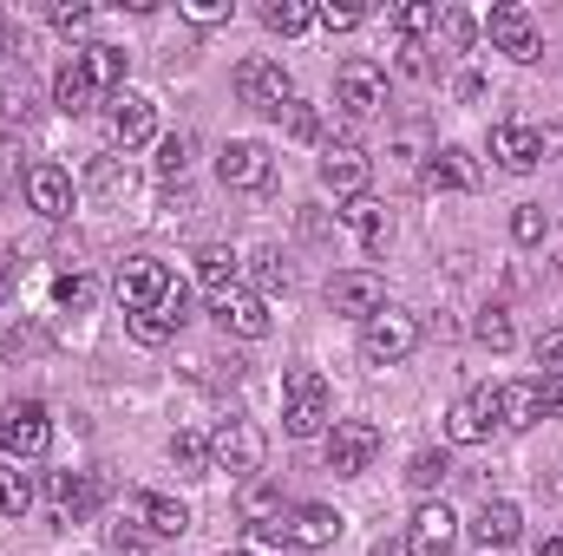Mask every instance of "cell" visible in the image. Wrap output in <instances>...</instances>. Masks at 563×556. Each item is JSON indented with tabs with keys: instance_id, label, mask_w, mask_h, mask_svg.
<instances>
[{
	"instance_id": "cell-4",
	"label": "cell",
	"mask_w": 563,
	"mask_h": 556,
	"mask_svg": "<svg viewBox=\"0 0 563 556\" xmlns=\"http://www.w3.org/2000/svg\"><path fill=\"white\" fill-rule=\"evenodd\" d=\"M236 99L250 105V112H269L282 119L288 105H295V79H288V66L269 59V53H250L243 66H236Z\"/></svg>"
},
{
	"instance_id": "cell-49",
	"label": "cell",
	"mask_w": 563,
	"mask_h": 556,
	"mask_svg": "<svg viewBox=\"0 0 563 556\" xmlns=\"http://www.w3.org/2000/svg\"><path fill=\"white\" fill-rule=\"evenodd\" d=\"M394 157H400V164H420V157H432V151H426V132H420V125H407V132H400Z\"/></svg>"
},
{
	"instance_id": "cell-8",
	"label": "cell",
	"mask_w": 563,
	"mask_h": 556,
	"mask_svg": "<svg viewBox=\"0 0 563 556\" xmlns=\"http://www.w3.org/2000/svg\"><path fill=\"white\" fill-rule=\"evenodd\" d=\"M217 177L230 190H269L276 184V157H269V144H256V138H230L217 151Z\"/></svg>"
},
{
	"instance_id": "cell-2",
	"label": "cell",
	"mask_w": 563,
	"mask_h": 556,
	"mask_svg": "<svg viewBox=\"0 0 563 556\" xmlns=\"http://www.w3.org/2000/svg\"><path fill=\"white\" fill-rule=\"evenodd\" d=\"M263 458H269V438H263V425H250V419H223L217 432H210V465L217 471H230V478H263Z\"/></svg>"
},
{
	"instance_id": "cell-25",
	"label": "cell",
	"mask_w": 563,
	"mask_h": 556,
	"mask_svg": "<svg viewBox=\"0 0 563 556\" xmlns=\"http://www.w3.org/2000/svg\"><path fill=\"white\" fill-rule=\"evenodd\" d=\"M472 537H478L485 551H511V544L525 537V511H518L511 498H492V504L478 511V524H472Z\"/></svg>"
},
{
	"instance_id": "cell-9",
	"label": "cell",
	"mask_w": 563,
	"mask_h": 556,
	"mask_svg": "<svg viewBox=\"0 0 563 556\" xmlns=\"http://www.w3.org/2000/svg\"><path fill=\"white\" fill-rule=\"evenodd\" d=\"M485 33H492V46H498V53H511L518 66H531V59H544V33H538V20H531V7H492V20H485Z\"/></svg>"
},
{
	"instance_id": "cell-13",
	"label": "cell",
	"mask_w": 563,
	"mask_h": 556,
	"mask_svg": "<svg viewBox=\"0 0 563 556\" xmlns=\"http://www.w3.org/2000/svg\"><path fill=\"white\" fill-rule=\"evenodd\" d=\"M328 308L334 314H354V321H374L387 308V281L374 276V269H347V276L328 281Z\"/></svg>"
},
{
	"instance_id": "cell-1",
	"label": "cell",
	"mask_w": 563,
	"mask_h": 556,
	"mask_svg": "<svg viewBox=\"0 0 563 556\" xmlns=\"http://www.w3.org/2000/svg\"><path fill=\"white\" fill-rule=\"evenodd\" d=\"M334 425V393L314 367H288L282 374V432L288 438H321Z\"/></svg>"
},
{
	"instance_id": "cell-50",
	"label": "cell",
	"mask_w": 563,
	"mask_h": 556,
	"mask_svg": "<svg viewBox=\"0 0 563 556\" xmlns=\"http://www.w3.org/2000/svg\"><path fill=\"white\" fill-rule=\"evenodd\" d=\"M400 73H407V79H426V73H432V59H426V46H407V53H400Z\"/></svg>"
},
{
	"instance_id": "cell-18",
	"label": "cell",
	"mask_w": 563,
	"mask_h": 556,
	"mask_svg": "<svg viewBox=\"0 0 563 556\" xmlns=\"http://www.w3.org/2000/svg\"><path fill=\"white\" fill-rule=\"evenodd\" d=\"M151 138H157V105L144 92H119L112 99V144L119 151H144Z\"/></svg>"
},
{
	"instance_id": "cell-16",
	"label": "cell",
	"mask_w": 563,
	"mask_h": 556,
	"mask_svg": "<svg viewBox=\"0 0 563 556\" xmlns=\"http://www.w3.org/2000/svg\"><path fill=\"white\" fill-rule=\"evenodd\" d=\"M132 524L144 537H184L190 531V504L170 491H132Z\"/></svg>"
},
{
	"instance_id": "cell-48",
	"label": "cell",
	"mask_w": 563,
	"mask_h": 556,
	"mask_svg": "<svg viewBox=\"0 0 563 556\" xmlns=\"http://www.w3.org/2000/svg\"><path fill=\"white\" fill-rule=\"evenodd\" d=\"M53 26H59V33H86V26H92V7H79V0H73V7H53Z\"/></svg>"
},
{
	"instance_id": "cell-20",
	"label": "cell",
	"mask_w": 563,
	"mask_h": 556,
	"mask_svg": "<svg viewBox=\"0 0 563 556\" xmlns=\"http://www.w3.org/2000/svg\"><path fill=\"white\" fill-rule=\"evenodd\" d=\"M492 425H498L492 387H478V393H465V400L445 413V438H452V445H485V438H492Z\"/></svg>"
},
{
	"instance_id": "cell-55",
	"label": "cell",
	"mask_w": 563,
	"mask_h": 556,
	"mask_svg": "<svg viewBox=\"0 0 563 556\" xmlns=\"http://www.w3.org/2000/svg\"><path fill=\"white\" fill-rule=\"evenodd\" d=\"M20 276V256H13V249H0V294H7V281Z\"/></svg>"
},
{
	"instance_id": "cell-11",
	"label": "cell",
	"mask_w": 563,
	"mask_h": 556,
	"mask_svg": "<svg viewBox=\"0 0 563 556\" xmlns=\"http://www.w3.org/2000/svg\"><path fill=\"white\" fill-rule=\"evenodd\" d=\"M210 314H217V327L236 334V341H263V334H269V301H263L256 288H230V294H217Z\"/></svg>"
},
{
	"instance_id": "cell-23",
	"label": "cell",
	"mask_w": 563,
	"mask_h": 556,
	"mask_svg": "<svg viewBox=\"0 0 563 556\" xmlns=\"http://www.w3.org/2000/svg\"><path fill=\"white\" fill-rule=\"evenodd\" d=\"M492 407H498L505 432H525L544 419V393H538V380H505V387H492Z\"/></svg>"
},
{
	"instance_id": "cell-24",
	"label": "cell",
	"mask_w": 563,
	"mask_h": 556,
	"mask_svg": "<svg viewBox=\"0 0 563 556\" xmlns=\"http://www.w3.org/2000/svg\"><path fill=\"white\" fill-rule=\"evenodd\" d=\"M426 184H432V190H478V157H472L465 144H439V151L426 157Z\"/></svg>"
},
{
	"instance_id": "cell-51",
	"label": "cell",
	"mask_w": 563,
	"mask_h": 556,
	"mask_svg": "<svg viewBox=\"0 0 563 556\" xmlns=\"http://www.w3.org/2000/svg\"><path fill=\"white\" fill-rule=\"evenodd\" d=\"M538 157H563V132L558 125H538Z\"/></svg>"
},
{
	"instance_id": "cell-12",
	"label": "cell",
	"mask_w": 563,
	"mask_h": 556,
	"mask_svg": "<svg viewBox=\"0 0 563 556\" xmlns=\"http://www.w3.org/2000/svg\"><path fill=\"white\" fill-rule=\"evenodd\" d=\"M341 537V511L334 504H288L282 518V544L288 551H328Z\"/></svg>"
},
{
	"instance_id": "cell-6",
	"label": "cell",
	"mask_w": 563,
	"mask_h": 556,
	"mask_svg": "<svg viewBox=\"0 0 563 556\" xmlns=\"http://www.w3.org/2000/svg\"><path fill=\"white\" fill-rule=\"evenodd\" d=\"M334 105H341L347 119H374V112L387 105V66H380V59H341V73H334Z\"/></svg>"
},
{
	"instance_id": "cell-29",
	"label": "cell",
	"mask_w": 563,
	"mask_h": 556,
	"mask_svg": "<svg viewBox=\"0 0 563 556\" xmlns=\"http://www.w3.org/2000/svg\"><path fill=\"white\" fill-rule=\"evenodd\" d=\"M33 112H40V92L26 79V66L0 73V125H33Z\"/></svg>"
},
{
	"instance_id": "cell-30",
	"label": "cell",
	"mask_w": 563,
	"mask_h": 556,
	"mask_svg": "<svg viewBox=\"0 0 563 556\" xmlns=\"http://www.w3.org/2000/svg\"><path fill=\"white\" fill-rule=\"evenodd\" d=\"M79 66L92 73V86H99V92L125 86V46H112V40H92V46H79Z\"/></svg>"
},
{
	"instance_id": "cell-15",
	"label": "cell",
	"mask_w": 563,
	"mask_h": 556,
	"mask_svg": "<svg viewBox=\"0 0 563 556\" xmlns=\"http://www.w3.org/2000/svg\"><path fill=\"white\" fill-rule=\"evenodd\" d=\"M46 498H53V511H59L66 524H86V518L99 511L106 485H99L92 471H53V478H46Z\"/></svg>"
},
{
	"instance_id": "cell-5",
	"label": "cell",
	"mask_w": 563,
	"mask_h": 556,
	"mask_svg": "<svg viewBox=\"0 0 563 556\" xmlns=\"http://www.w3.org/2000/svg\"><path fill=\"white\" fill-rule=\"evenodd\" d=\"M420 347V321L407 308H380L374 321H361V360L367 367H400Z\"/></svg>"
},
{
	"instance_id": "cell-33",
	"label": "cell",
	"mask_w": 563,
	"mask_h": 556,
	"mask_svg": "<svg viewBox=\"0 0 563 556\" xmlns=\"http://www.w3.org/2000/svg\"><path fill=\"white\" fill-rule=\"evenodd\" d=\"M0 511L7 518H26L33 511V471L13 465V458H0Z\"/></svg>"
},
{
	"instance_id": "cell-52",
	"label": "cell",
	"mask_w": 563,
	"mask_h": 556,
	"mask_svg": "<svg viewBox=\"0 0 563 556\" xmlns=\"http://www.w3.org/2000/svg\"><path fill=\"white\" fill-rule=\"evenodd\" d=\"M538 393H544V413H563V380H538Z\"/></svg>"
},
{
	"instance_id": "cell-21",
	"label": "cell",
	"mask_w": 563,
	"mask_h": 556,
	"mask_svg": "<svg viewBox=\"0 0 563 556\" xmlns=\"http://www.w3.org/2000/svg\"><path fill=\"white\" fill-rule=\"evenodd\" d=\"M26 203H33L46 223L73 216V177H66L59 164H33V170H26Z\"/></svg>"
},
{
	"instance_id": "cell-56",
	"label": "cell",
	"mask_w": 563,
	"mask_h": 556,
	"mask_svg": "<svg viewBox=\"0 0 563 556\" xmlns=\"http://www.w3.org/2000/svg\"><path fill=\"white\" fill-rule=\"evenodd\" d=\"M538 556H563V537H544V544H538Z\"/></svg>"
},
{
	"instance_id": "cell-46",
	"label": "cell",
	"mask_w": 563,
	"mask_h": 556,
	"mask_svg": "<svg viewBox=\"0 0 563 556\" xmlns=\"http://www.w3.org/2000/svg\"><path fill=\"white\" fill-rule=\"evenodd\" d=\"M106 544H112V556H144V551H151V537H144L139 524H112V531H106Z\"/></svg>"
},
{
	"instance_id": "cell-39",
	"label": "cell",
	"mask_w": 563,
	"mask_h": 556,
	"mask_svg": "<svg viewBox=\"0 0 563 556\" xmlns=\"http://www.w3.org/2000/svg\"><path fill=\"white\" fill-rule=\"evenodd\" d=\"M432 26H439V7H432V0H407V7H394V33H407V46H420Z\"/></svg>"
},
{
	"instance_id": "cell-54",
	"label": "cell",
	"mask_w": 563,
	"mask_h": 556,
	"mask_svg": "<svg viewBox=\"0 0 563 556\" xmlns=\"http://www.w3.org/2000/svg\"><path fill=\"white\" fill-rule=\"evenodd\" d=\"M367 556H413V551H407V537H380Z\"/></svg>"
},
{
	"instance_id": "cell-42",
	"label": "cell",
	"mask_w": 563,
	"mask_h": 556,
	"mask_svg": "<svg viewBox=\"0 0 563 556\" xmlns=\"http://www.w3.org/2000/svg\"><path fill=\"white\" fill-rule=\"evenodd\" d=\"M314 20H321L328 33H354V26L367 20V7H354V0H321V7H314Z\"/></svg>"
},
{
	"instance_id": "cell-34",
	"label": "cell",
	"mask_w": 563,
	"mask_h": 556,
	"mask_svg": "<svg viewBox=\"0 0 563 556\" xmlns=\"http://www.w3.org/2000/svg\"><path fill=\"white\" fill-rule=\"evenodd\" d=\"M432 33H439V46H445V53H472L478 20H472L465 7H439V26H432Z\"/></svg>"
},
{
	"instance_id": "cell-38",
	"label": "cell",
	"mask_w": 563,
	"mask_h": 556,
	"mask_svg": "<svg viewBox=\"0 0 563 556\" xmlns=\"http://www.w3.org/2000/svg\"><path fill=\"white\" fill-rule=\"evenodd\" d=\"M53 301H59L66 314H86V308L99 301V281L86 276V269H73V276H59V281H53Z\"/></svg>"
},
{
	"instance_id": "cell-10",
	"label": "cell",
	"mask_w": 563,
	"mask_h": 556,
	"mask_svg": "<svg viewBox=\"0 0 563 556\" xmlns=\"http://www.w3.org/2000/svg\"><path fill=\"white\" fill-rule=\"evenodd\" d=\"M367 177H374V164H367V151L354 138H334V144H321V184L334 190V197H367Z\"/></svg>"
},
{
	"instance_id": "cell-44",
	"label": "cell",
	"mask_w": 563,
	"mask_h": 556,
	"mask_svg": "<svg viewBox=\"0 0 563 556\" xmlns=\"http://www.w3.org/2000/svg\"><path fill=\"white\" fill-rule=\"evenodd\" d=\"M282 119H288V138H301V144L321 138V112H314V105H301V99H295V105H288Z\"/></svg>"
},
{
	"instance_id": "cell-36",
	"label": "cell",
	"mask_w": 563,
	"mask_h": 556,
	"mask_svg": "<svg viewBox=\"0 0 563 556\" xmlns=\"http://www.w3.org/2000/svg\"><path fill=\"white\" fill-rule=\"evenodd\" d=\"M170 465H177L184 478H203V471H210V438H197V432H170Z\"/></svg>"
},
{
	"instance_id": "cell-27",
	"label": "cell",
	"mask_w": 563,
	"mask_h": 556,
	"mask_svg": "<svg viewBox=\"0 0 563 556\" xmlns=\"http://www.w3.org/2000/svg\"><path fill=\"white\" fill-rule=\"evenodd\" d=\"M86 190H92L99 203H125V197L139 190V177H132L125 157H92V164H86Z\"/></svg>"
},
{
	"instance_id": "cell-3",
	"label": "cell",
	"mask_w": 563,
	"mask_h": 556,
	"mask_svg": "<svg viewBox=\"0 0 563 556\" xmlns=\"http://www.w3.org/2000/svg\"><path fill=\"white\" fill-rule=\"evenodd\" d=\"M46 445H53V413H46L40 400H13V407L0 413V458H13V465H40Z\"/></svg>"
},
{
	"instance_id": "cell-14",
	"label": "cell",
	"mask_w": 563,
	"mask_h": 556,
	"mask_svg": "<svg viewBox=\"0 0 563 556\" xmlns=\"http://www.w3.org/2000/svg\"><path fill=\"white\" fill-rule=\"evenodd\" d=\"M236 511H243V524H250L256 537H276L282 544V518H288V504H282L276 478H250V485L236 491ZM282 551H288V544H282Z\"/></svg>"
},
{
	"instance_id": "cell-26",
	"label": "cell",
	"mask_w": 563,
	"mask_h": 556,
	"mask_svg": "<svg viewBox=\"0 0 563 556\" xmlns=\"http://www.w3.org/2000/svg\"><path fill=\"white\" fill-rule=\"evenodd\" d=\"M92 99H99V86H92V73L79 66V53L53 73V105L66 112V119H79V112H92Z\"/></svg>"
},
{
	"instance_id": "cell-47",
	"label": "cell",
	"mask_w": 563,
	"mask_h": 556,
	"mask_svg": "<svg viewBox=\"0 0 563 556\" xmlns=\"http://www.w3.org/2000/svg\"><path fill=\"white\" fill-rule=\"evenodd\" d=\"M538 367H544V380H563V327H551L538 341Z\"/></svg>"
},
{
	"instance_id": "cell-31",
	"label": "cell",
	"mask_w": 563,
	"mask_h": 556,
	"mask_svg": "<svg viewBox=\"0 0 563 556\" xmlns=\"http://www.w3.org/2000/svg\"><path fill=\"white\" fill-rule=\"evenodd\" d=\"M243 276L256 281V294H263V288H288V256H282L276 243H256V249L243 256Z\"/></svg>"
},
{
	"instance_id": "cell-22",
	"label": "cell",
	"mask_w": 563,
	"mask_h": 556,
	"mask_svg": "<svg viewBox=\"0 0 563 556\" xmlns=\"http://www.w3.org/2000/svg\"><path fill=\"white\" fill-rule=\"evenodd\" d=\"M492 157H498V170H511V177L538 170V164H544V157H538V125H518V119L492 125Z\"/></svg>"
},
{
	"instance_id": "cell-53",
	"label": "cell",
	"mask_w": 563,
	"mask_h": 556,
	"mask_svg": "<svg viewBox=\"0 0 563 556\" xmlns=\"http://www.w3.org/2000/svg\"><path fill=\"white\" fill-rule=\"evenodd\" d=\"M452 92H459V99H478V92H485V79H478V73H459V79H452Z\"/></svg>"
},
{
	"instance_id": "cell-17",
	"label": "cell",
	"mask_w": 563,
	"mask_h": 556,
	"mask_svg": "<svg viewBox=\"0 0 563 556\" xmlns=\"http://www.w3.org/2000/svg\"><path fill=\"white\" fill-rule=\"evenodd\" d=\"M170 288V269L164 263H151V256H132L125 269H119V281H112V294L125 301V314H144V308H157V294Z\"/></svg>"
},
{
	"instance_id": "cell-40",
	"label": "cell",
	"mask_w": 563,
	"mask_h": 556,
	"mask_svg": "<svg viewBox=\"0 0 563 556\" xmlns=\"http://www.w3.org/2000/svg\"><path fill=\"white\" fill-rule=\"evenodd\" d=\"M511 236H518L525 249L544 243V236H551V210H544V203H518V210H511Z\"/></svg>"
},
{
	"instance_id": "cell-41",
	"label": "cell",
	"mask_w": 563,
	"mask_h": 556,
	"mask_svg": "<svg viewBox=\"0 0 563 556\" xmlns=\"http://www.w3.org/2000/svg\"><path fill=\"white\" fill-rule=\"evenodd\" d=\"M472 334H478V347H492V354H505V347L518 341V334H511V314H505V308H485V314L472 321Z\"/></svg>"
},
{
	"instance_id": "cell-28",
	"label": "cell",
	"mask_w": 563,
	"mask_h": 556,
	"mask_svg": "<svg viewBox=\"0 0 563 556\" xmlns=\"http://www.w3.org/2000/svg\"><path fill=\"white\" fill-rule=\"evenodd\" d=\"M236 276H243V256H236L230 243H203V249H197V281L210 288V301H217V294H230Z\"/></svg>"
},
{
	"instance_id": "cell-43",
	"label": "cell",
	"mask_w": 563,
	"mask_h": 556,
	"mask_svg": "<svg viewBox=\"0 0 563 556\" xmlns=\"http://www.w3.org/2000/svg\"><path fill=\"white\" fill-rule=\"evenodd\" d=\"M190 151H197V144L184 138V132H177V138H164V144H157V170H164V177H184V170H190Z\"/></svg>"
},
{
	"instance_id": "cell-7",
	"label": "cell",
	"mask_w": 563,
	"mask_h": 556,
	"mask_svg": "<svg viewBox=\"0 0 563 556\" xmlns=\"http://www.w3.org/2000/svg\"><path fill=\"white\" fill-rule=\"evenodd\" d=\"M380 458V425L374 419H334L328 425V471L334 478H361Z\"/></svg>"
},
{
	"instance_id": "cell-32",
	"label": "cell",
	"mask_w": 563,
	"mask_h": 556,
	"mask_svg": "<svg viewBox=\"0 0 563 556\" xmlns=\"http://www.w3.org/2000/svg\"><path fill=\"white\" fill-rule=\"evenodd\" d=\"M341 216H347V230H354V236H361L367 249H387V210H380L374 197H354V203H347Z\"/></svg>"
},
{
	"instance_id": "cell-35",
	"label": "cell",
	"mask_w": 563,
	"mask_h": 556,
	"mask_svg": "<svg viewBox=\"0 0 563 556\" xmlns=\"http://www.w3.org/2000/svg\"><path fill=\"white\" fill-rule=\"evenodd\" d=\"M445 478H452V458H445L439 445H426V452L407 458V485H413V491H439Z\"/></svg>"
},
{
	"instance_id": "cell-19",
	"label": "cell",
	"mask_w": 563,
	"mask_h": 556,
	"mask_svg": "<svg viewBox=\"0 0 563 556\" xmlns=\"http://www.w3.org/2000/svg\"><path fill=\"white\" fill-rule=\"evenodd\" d=\"M452 544H459V518H452L445 504H420L413 524H407V551L413 556H452Z\"/></svg>"
},
{
	"instance_id": "cell-45",
	"label": "cell",
	"mask_w": 563,
	"mask_h": 556,
	"mask_svg": "<svg viewBox=\"0 0 563 556\" xmlns=\"http://www.w3.org/2000/svg\"><path fill=\"white\" fill-rule=\"evenodd\" d=\"M177 13H184L190 26H223V20H230V0H184Z\"/></svg>"
},
{
	"instance_id": "cell-37",
	"label": "cell",
	"mask_w": 563,
	"mask_h": 556,
	"mask_svg": "<svg viewBox=\"0 0 563 556\" xmlns=\"http://www.w3.org/2000/svg\"><path fill=\"white\" fill-rule=\"evenodd\" d=\"M263 26H269V33H308V26H314V7H308V0H269V7H263Z\"/></svg>"
}]
</instances>
